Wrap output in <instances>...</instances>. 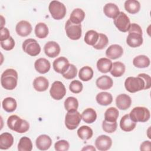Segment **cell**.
Masks as SVG:
<instances>
[{
	"label": "cell",
	"mask_w": 151,
	"mask_h": 151,
	"mask_svg": "<svg viewBox=\"0 0 151 151\" xmlns=\"http://www.w3.org/2000/svg\"><path fill=\"white\" fill-rule=\"evenodd\" d=\"M1 46L4 50L6 51L11 50L14 48L15 46L14 40L12 37L10 36L8 39L1 41Z\"/></svg>",
	"instance_id": "cell-44"
},
{
	"label": "cell",
	"mask_w": 151,
	"mask_h": 151,
	"mask_svg": "<svg viewBox=\"0 0 151 151\" xmlns=\"http://www.w3.org/2000/svg\"><path fill=\"white\" fill-rule=\"evenodd\" d=\"M110 72L111 74L115 77H121L125 72V65L121 62H114L112 64Z\"/></svg>",
	"instance_id": "cell-30"
},
{
	"label": "cell",
	"mask_w": 151,
	"mask_h": 151,
	"mask_svg": "<svg viewBox=\"0 0 151 151\" xmlns=\"http://www.w3.org/2000/svg\"><path fill=\"white\" fill-rule=\"evenodd\" d=\"M112 62L107 58H101L97 62V68L102 73H107L110 71Z\"/></svg>",
	"instance_id": "cell-25"
},
{
	"label": "cell",
	"mask_w": 151,
	"mask_h": 151,
	"mask_svg": "<svg viewBox=\"0 0 151 151\" xmlns=\"http://www.w3.org/2000/svg\"><path fill=\"white\" fill-rule=\"evenodd\" d=\"M136 126V122H134L130 117L129 114L123 116L120 121V129L126 132H131L134 129Z\"/></svg>",
	"instance_id": "cell-17"
},
{
	"label": "cell",
	"mask_w": 151,
	"mask_h": 151,
	"mask_svg": "<svg viewBox=\"0 0 151 151\" xmlns=\"http://www.w3.org/2000/svg\"><path fill=\"white\" fill-rule=\"evenodd\" d=\"M130 118L135 122H146L150 117V111L145 107H136L132 109L130 114Z\"/></svg>",
	"instance_id": "cell-6"
},
{
	"label": "cell",
	"mask_w": 151,
	"mask_h": 151,
	"mask_svg": "<svg viewBox=\"0 0 151 151\" xmlns=\"http://www.w3.org/2000/svg\"><path fill=\"white\" fill-rule=\"evenodd\" d=\"M32 26L31 24L27 21H21L17 23L15 30L17 34L21 37H27L29 35L32 31Z\"/></svg>",
	"instance_id": "cell-15"
},
{
	"label": "cell",
	"mask_w": 151,
	"mask_h": 151,
	"mask_svg": "<svg viewBox=\"0 0 151 151\" xmlns=\"http://www.w3.org/2000/svg\"><path fill=\"white\" fill-rule=\"evenodd\" d=\"M22 47L25 52L32 57L37 56L41 52L40 44L35 39L32 38L25 40L22 43Z\"/></svg>",
	"instance_id": "cell-9"
},
{
	"label": "cell",
	"mask_w": 151,
	"mask_h": 151,
	"mask_svg": "<svg viewBox=\"0 0 151 151\" xmlns=\"http://www.w3.org/2000/svg\"><path fill=\"white\" fill-rule=\"evenodd\" d=\"M35 69L40 74H45L49 71L51 64L48 60L44 58L37 59L34 63Z\"/></svg>",
	"instance_id": "cell-20"
},
{
	"label": "cell",
	"mask_w": 151,
	"mask_h": 151,
	"mask_svg": "<svg viewBox=\"0 0 151 151\" xmlns=\"http://www.w3.org/2000/svg\"><path fill=\"white\" fill-rule=\"evenodd\" d=\"M35 34L37 37L42 39L45 38L48 34V28L43 22L38 23L35 28Z\"/></svg>",
	"instance_id": "cell-35"
},
{
	"label": "cell",
	"mask_w": 151,
	"mask_h": 151,
	"mask_svg": "<svg viewBox=\"0 0 151 151\" xmlns=\"http://www.w3.org/2000/svg\"><path fill=\"white\" fill-rule=\"evenodd\" d=\"M32 149V143L31 139L24 136L21 137L18 145V150L19 151H31Z\"/></svg>",
	"instance_id": "cell-34"
},
{
	"label": "cell",
	"mask_w": 151,
	"mask_h": 151,
	"mask_svg": "<svg viewBox=\"0 0 151 151\" xmlns=\"http://www.w3.org/2000/svg\"><path fill=\"white\" fill-rule=\"evenodd\" d=\"M97 102L101 106H108L113 101L112 95L108 92H100L96 97Z\"/></svg>",
	"instance_id": "cell-26"
},
{
	"label": "cell",
	"mask_w": 151,
	"mask_h": 151,
	"mask_svg": "<svg viewBox=\"0 0 151 151\" xmlns=\"http://www.w3.org/2000/svg\"><path fill=\"white\" fill-rule=\"evenodd\" d=\"M35 144L37 147L40 150H48L52 144V140L47 134L40 135L36 139Z\"/></svg>",
	"instance_id": "cell-18"
},
{
	"label": "cell",
	"mask_w": 151,
	"mask_h": 151,
	"mask_svg": "<svg viewBox=\"0 0 151 151\" xmlns=\"http://www.w3.org/2000/svg\"><path fill=\"white\" fill-rule=\"evenodd\" d=\"M18 73L12 68L5 70L1 77V83L3 88L6 90H14L17 86Z\"/></svg>",
	"instance_id": "cell-2"
},
{
	"label": "cell",
	"mask_w": 151,
	"mask_h": 151,
	"mask_svg": "<svg viewBox=\"0 0 151 151\" xmlns=\"http://www.w3.org/2000/svg\"><path fill=\"white\" fill-rule=\"evenodd\" d=\"M138 77H141L145 82V90H147L150 88L151 86V78L149 75L145 73H140L138 74Z\"/></svg>",
	"instance_id": "cell-46"
},
{
	"label": "cell",
	"mask_w": 151,
	"mask_h": 151,
	"mask_svg": "<svg viewBox=\"0 0 151 151\" xmlns=\"http://www.w3.org/2000/svg\"><path fill=\"white\" fill-rule=\"evenodd\" d=\"M81 119L86 123H92L94 122L97 119L96 111L92 108H87L83 111Z\"/></svg>",
	"instance_id": "cell-28"
},
{
	"label": "cell",
	"mask_w": 151,
	"mask_h": 151,
	"mask_svg": "<svg viewBox=\"0 0 151 151\" xmlns=\"http://www.w3.org/2000/svg\"><path fill=\"white\" fill-rule=\"evenodd\" d=\"M14 143L13 136L8 132H5L0 135V149L6 150L12 146Z\"/></svg>",
	"instance_id": "cell-22"
},
{
	"label": "cell",
	"mask_w": 151,
	"mask_h": 151,
	"mask_svg": "<svg viewBox=\"0 0 151 151\" xmlns=\"http://www.w3.org/2000/svg\"><path fill=\"white\" fill-rule=\"evenodd\" d=\"M112 145L111 139L107 135H100L97 137L95 141L96 148L100 151H106L109 150Z\"/></svg>",
	"instance_id": "cell-12"
},
{
	"label": "cell",
	"mask_w": 151,
	"mask_h": 151,
	"mask_svg": "<svg viewBox=\"0 0 151 151\" xmlns=\"http://www.w3.org/2000/svg\"><path fill=\"white\" fill-rule=\"evenodd\" d=\"M81 150H94V151H95L96 149L93 146H91V145L89 146L88 145V146H86V147H83Z\"/></svg>",
	"instance_id": "cell-49"
},
{
	"label": "cell",
	"mask_w": 151,
	"mask_h": 151,
	"mask_svg": "<svg viewBox=\"0 0 151 151\" xmlns=\"http://www.w3.org/2000/svg\"><path fill=\"white\" fill-rule=\"evenodd\" d=\"M119 117V111L113 107L107 109L104 113V120L110 122H116Z\"/></svg>",
	"instance_id": "cell-38"
},
{
	"label": "cell",
	"mask_w": 151,
	"mask_h": 151,
	"mask_svg": "<svg viewBox=\"0 0 151 151\" xmlns=\"http://www.w3.org/2000/svg\"><path fill=\"white\" fill-rule=\"evenodd\" d=\"M10 37V33L8 28L3 27L1 28V37L0 41H4Z\"/></svg>",
	"instance_id": "cell-47"
},
{
	"label": "cell",
	"mask_w": 151,
	"mask_h": 151,
	"mask_svg": "<svg viewBox=\"0 0 151 151\" xmlns=\"http://www.w3.org/2000/svg\"><path fill=\"white\" fill-rule=\"evenodd\" d=\"M81 115L77 110L68 111L65 117V125L69 130H74L79 125Z\"/></svg>",
	"instance_id": "cell-7"
},
{
	"label": "cell",
	"mask_w": 151,
	"mask_h": 151,
	"mask_svg": "<svg viewBox=\"0 0 151 151\" xmlns=\"http://www.w3.org/2000/svg\"><path fill=\"white\" fill-rule=\"evenodd\" d=\"M84 18L85 13L83 10L80 8H76L71 13L69 19L73 24H81Z\"/></svg>",
	"instance_id": "cell-27"
},
{
	"label": "cell",
	"mask_w": 151,
	"mask_h": 151,
	"mask_svg": "<svg viewBox=\"0 0 151 151\" xmlns=\"http://www.w3.org/2000/svg\"><path fill=\"white\" fill-rule=\"evenodd\" d=\"M151 142L149 140L144 141L140 145V150H150Z\"/></svg>",
	"instance_id": "cell-48"
},
{
	"label": "cell",
	"mask_w": 151,
	"mask_h": 151,
	"mask_svg": "<svg viewBox=\"0 0 151 151\" xmlns=\"http://www.w3.org/2000/svg\"><path fill=\"white\" fill-rule=\"evenodd\" d=\"M103 12L106 16L114 19L119 14V7L113 3H107L103 8Z\"/></svg>",
	"instance_id": "cell-24"
},
{
	"label": "cell",
	"mask_w": 151,
	"mask_h": 151,
	"mask_svg": "<svg viewBox=\"0 0 151 151\" xmlns=\"http://www.w3.org/2000/svg\"><path fill=\"white\" fill-rule=\"evenodd\" d=\"M64 107L67 111L77 110L78 107V101L76 97H68L64 101Z\"/></svg>",
	"instance_id": "cell-39"
},
{
	"label": "cell",
	"mask_w": 151,
	"mask_h": 151,
	"mask_svg": "<svg viewBox=\"0 0 151 151\" xmlns=\"http://www.w3.org/2000/svg\"><path fill=\"white\" fill-rule=\"evenodd\" d=\"M129 34L126 38V42L129 46L136 48L140 46L143 43V32L140 25L136 23L130 24Z\"/></svg>",
	"instance_id": "cell-1"
},
{
	"label": "cell",
	"mask_w": 151,
	"mask_h": 151,
	"mask_svg": "<svg viewBox=\"0 0 151 151\" xmlns=\"http://www.w3.org/2000/svg\"><path fill=\"white\" fill-rule=\"evenodd\" d=\"M117 127V124L116 122H110L106 120H103L102 122V129L103 130L108 133H112L114 132Z\"/></svg>",
	"instance_id": "cell-41"
},
{
	"label": "cell",
	"mask_w": 151,
	"mask_h": 151,
	"mask_svg": "<svg viewBox=\"0 0 151 151\" xmlns=\"http://www.w3.org/2000/svg\"><path fill=\"white\" fill-rule=\"evenodd\" d=\"M108 43L109 39L104 34L100 33L99 34L98 41L93 47L96 50H103L107 45Z\"/></svg>",
	"instance_id": "cell-40"
},
{
	"label": "cell",
	"mask_w": 151,
	"mask_h": 151,
	"mask_svg": "<svg viewBox=\"0 0 151 151\" xmlns=\"http://www.w3.org/2000/svg\"><path fill=\"white\" fill-rule=\"evenodd\" d=\"M48 9L52 17L56 20L63 19L66 14L65 5L58 1H52L49 4Z\"/></svg>",
	"instance_id": "cell-5"
},
{
	"label": "cell",
	"mask_w": 151,
	"mask_h": 151,
	"mask_svg": "<svg viewBox=\"0 0 151 151\" xmlns=\"http://www.w3.org/2000/svg\"><path fill=\"white\" fill-rule=\"evenodd\" d=\"M65 30L67 37L72 40H79L81 36V25L73 24L70 19L65 24Z\"/></svg>",
	"instance_id": "cell-8"
},
{
	"label": "cell",
	"mask_w": 151,
	"mask_h": 151,
	"mask_svg": "<svg viewBox=\"0 0 151 151\" xmlns=\"http://www.w3.org/2000/svg\"><path fill=\"white\" fill-rule=\"evenodd\" d=\"M132 104V99L126 94H120L116 99V104L118 109L125 110L129 109Z\"/></svg>",
	"instance_id": "cell-16"
},
{
	"label": "cell",
	"mask_w": 151,
	"mask_h": 151,
	"mask_svg": "<svg viewBox=\"0 0 151 151\" xmlns=\"http://www.w3.org/2000/svg\"><path fill=\"white\" fill-rule=\"evenodd\" d=\"M1 28H3L4 25L5 24V19H4V17L2 15L1 16Z\"/></svg>",
	"instance_id": "cell-50"
},
{
	"label": "cell",
	"mask_w": 151,
	"mask_h": 151,
	"mask_svg": "<svg viewBox=\"0 0 151 151\" xmlns=\"http://www.w3.org/2000/svg\"><path fill=\"white\" fill-rule=\"evenodd\" d=\"M93 134V130L87 126H82L77 130V135L82 140L91 139Z\"/></svg>",
	"instance_id": "cell-36"
},
{
	"label": "cell",
	"mask_w": 151,
	"mask_h": 151,
	"mask_svg": "<svg viewBox=\"0 0 151 151\" xmlns=\"http://www.w3.org/2000/svg\"><path fill=\"white\" fill-rule=\"evenodd\" d=\"M7 125L10 129L19 133H25L29 129V123L17 115H11L8 117Z\"/></svg>",
	"instance_id": "cell-3"
},
{
	"label": "cell",
	"mask_w": 151,
	"mask_h": 151,
	"mask_svg": "<svg viewBox=\"0 0 151 151\" xmlns=\"http://www.w3.org/2000/svg\"><path fill=\"white\" fill-rule=\"evenodd\" d=\"M70 147L69 143L65 140H60L57 141L54 145V148L57 151L68 150Z\"/></svg>",
	"instance_id": "cell-45"
},
{
	"label": "cell",
	"mask_w": 151,
	"mask_h": 151,
	"mask_svg": "<svg viewBox=\"0 0 151 151\" xmlns=\"http://www.w3.org/2000/svg\"><path fill=\"white\" fill-rule=\"evenodd\" d=\"M97 87L100 90H108L110 88L113 84L112 78L108 76H102L96 80Z\"/></svg>",
	"instance_id": "cell-21"
},
{
	"label": "cell",
	"mask_w": 151,
	"mask_h": 151,
	"mask_svg": "<svg viewBox=\"0 0 151 151\" xmlns=\"http://www.w3.org/2000/svg\"><path fill=\"white\" fill-rule=\"evenodd\" d=\"M44 50L46 55L50 58H55L59 55L61 49L57 42L51 41L45 44Z\"/></svg>",
	"instance_id": "cell-13"
},
{
	"label": "cell",
	"mask_w": 151,
	"mask_h": 151,
	"mask_svg": "<svg viewBox=\"0 0 151 151\" xmlns=\"http://www.w3.org/2000/svg\"><path fill=\"white\" fill-rule=\"evenodd\" d=\"M77 74V69L76 67L73 65L70 64L68 70L64 72L63 74H62L64 78L67 79V80H71L76 77Z\"/></svg>",
	"instance_id": "cell-42"
},
{
	"label": "cell",
	"mask_w": 151,
	"mask_h": 151,
	"mask_svg": "<svg viewBox=\"0 0 151 151\" xmlns=\"http://www.w3.org/2000/svg\"><path fill=\"white\" fill-rule=\"evenodd\" d=\"M123 54V48L118 44H113L109 47L106 51V56L110 59L115 60L120 58Z\"/></svg>",
	"instance_id": "cell-19"
},
{
	"label": "cell",
	"mask_w": 151,
	"mask_h": 151,
	"mask_svg": "<svg viewBox=\"0 0 151 151\" xmlns=\"http://www.w3.org/2000/svg\"><path fill=\"white\" fill-rule=\"evenodd\" d=\"M49 86L48 80L44 77L40 76L35 78L33 81V86L36 91L42 92L47 90Z\"/></svg>",
	"instance_id": "cell-23"
},
{
	"label": "cell",
	"mask_w": 151,
	"mask_h": 151,
	"mask_svg": "<svg viewBox=\"0 0 151 151\" xmlns=\"http://www.w3.org/2000/svg\"><path fill=\"white\" fill-rule=\"evenodd\" d=\"M113 22L116 28L123 32H127L131 24L129 18L123 12H120Z\"/></svg>",
	"instance_id": "cell-10"
},
{
	"label": "cell",
	"mask_w": 151,
	"mask_h": 151,
	"mask_svg": "<svg viewBox=\"0 0 151 151\" xmlns=\"http://www.w3.org/2000/svg\"><path fill=\"white\" fill-rule=\"evenodd\" d=\"M145 82L140 77H129L124 82V87L127 91L133 93L145 90Z\"/></svg>",
	"instance_id": "cell-4"
},
{
	"label": "cell",
	"mask_w": 151,
	"mask_h": 151,
	"mask_svg": "<svg viewBox=\"0 0 151 151\" xmlns=\"http://www.w3.org/2000/svg\"><path fill=\"white\" fill-rule=\"evenodd\" d=\"M124 8L130 14L137 13L140 9V4L136 0H127L124 2Z\"/></svg>",
	"instance_id": "cell-31"
},
{
	"label": "cell",
	"mask_w": 151,
	"mask_h": 151,
	"mask_svg": "<svg viewBox=\"0 0 151 151\" xmlns=\"http://www.w3.org/2000/svg\"><path fill=\"white\" fill-rule=\"evenodd\" d=\"M50 96L56 100L62 99L66 94V89L63 83L60 81H54L50 90Z\"/></svg>",
	"instance_id": "cell-11"
},
{
	"label": "cell",
	"mask_w": 151,
	"mask_h": 151,
	"mask_svg": "<svg viewBox=\"0 0 151 151\" xmlns=\"http://www.w3.org/2000/svg\"><path fill=\"white\" fill-rule=\"evenodd\" d=\"M83 84L78 80H73L70 84L69 88L70 91L75 94L80 93L83 90Z\"/></svg>",
	"instance_id": "cell-43"
},
{
	"label": "cell",
	"mask_w": 151,
	"mask_h": 151,
	"mask_svg": "<svg viewBox=\"0 0 151 151\" xmlns=\"http://www.w3.org/2000/svg\"><path fill=\"white\" fill-rule=\"evenodd\" d=\"M3 109L6 112H12L15 110L17 106L16 100L12 97H6L4 99L2 103Z\"/></svg>",
	"instance_id": "cell-33"
},
{
	"label": "cell",
	"mask_w": 151,
	"mask_h": 151,
	"mask_svg": "<svg viewBox=\"0 0 151 151\" xmlns=\"http://www.w3.org/2000/svg\"><path fill=\"white\" fill-rule=\"evenodd\" d=\"M99 33L94 30H89L86 32L84 37L85 42L90 45L93 46L98 41Z\"/></svg>",
	"instance_id": "cell-37"
},
{
	"label": "cell",
	"mask_w": 151,
	"mask_h": 151,
	"mask_svg": "<svg viewBox=\"0 0 151 151\" xmlns=\"http://www.w3.org/2000/svg\"><path fill=\"white\" fill-rule=\"evenodd\" d=\"M70 65L69 61L67 58L64 57H60L55 59L52 64L54 70L58 73L63 74L65 72Z\"/></svg>",
	"instance_id": "cell-14"
},
{
	"label": "cell",
	"mask_w": 151,
	"mask_h": 151,
	"mask_svg": "<svg viewBox=\"0 0 151 151\" xmlns=\"http://www.w3.org/2000/svg\"><path fill=\"white\" fill-rule=\"evenodd\" d=\"M93 70L90 67L85 66L80 70L78 73V77L81 80L84 81H88L93 78Z\"/></svg>",
	"instance_id": "cell-32"
},
{
	"label": "cell",
	"mask_w": 151,
	"mask_h": 151,
	"mask_svg": "<svg viewBox=\"0 0 151 151\" xmlns=\"http://www.w3.org/2000/svg\"><path fill=\"white\" fill-rule=\"evenodd\" d=\"M150 59L145 55H140L135 57L133 60V64L137 68H143L150 65Z\"/></svg>",
	"instance_id": "cell-29"
}]
</instances>
